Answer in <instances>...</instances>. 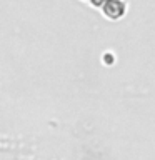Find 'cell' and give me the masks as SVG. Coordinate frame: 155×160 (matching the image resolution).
I'll use <instances>...</instances> for the list:
<instances>
[{
  "mask_svg": "<svg viewBox=\"0 0 155 160\" xmlns=\"http://www.w3.org/2000/svg\"><path fill=\"white\" fill-rule=\"evenodd\" d=\"M103 12L105 15H108L110 18H117L122 17L125 12V3L122 0H107L103 3Z\"/></svg>",
  "mask_w": 155,
  "mask_h": 160,
  "instance_id": "1",
  "label": "cell"
}]
</instances>
